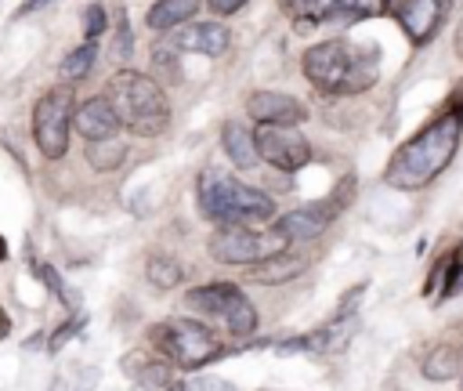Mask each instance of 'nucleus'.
I'll use <instances>...</instances> for the list:
<instances>
[{"instance_id": "obj_1", "label": "nucleus", "mask_w": 463, "mask_h": 391, "mask_svg": "<svg viewBox=\"0 0 463 391\" xmlns=\"http://www.w3.org/2000/svg\"><path fill=\"white\" fill-rule=\"evenodd\" d=\"M459 130H463V112L459 105L441 112L438 119H430L416 138H409L387 163L383 181L391 188H423L430 185L456 156L459 145Z\"/></svg>"}, {"instance_id": "obj_2", "label": "nucleus", "mask_w": 463, "mask_h": 391, "mask_svg": "<svg viewBox=\"0 0 463 391\" xmlns=\"http://www.w3.org/2000/svg\"><path fill=\"white\" fill-rule=\"evenodd\" d=\"M105 98L112 101L119 123L137 138H159L170 123V101L163 87L134 69H116L105 83Z\"/></svg>"}, {"instance_id": "obj_3", "label": "nucleus", "mask_w": 463, "mask_h": 391, "mask_svg": "<svg viewBox=\"0 0 463 391\" xmlns=\"http://www.w3.org/2000/svg\"><path fill=\"white\" fill-rule=\"evenodd\" d=\"M304 76L326 94H358L376 83V58L347 40H322L304 51Z\"/></svg>"}, {"instance_id": "obj_4", "label": "nucleus", "mask_w": 463, "mask_h": 391, "mask_svg": "<svg viewBox=\"0 0 463 391\" xmlns=\"http://www.w3.org/2000/svg\"><path fill=\"white\" fill-rule=\"evenodd\" d=\"M199 214L217 224H253L275 217V199L260 188L224 177L221 170L199 174Z\"/></svg>"}, {"instance_id": "obj_5", "label": "nucleus", "mask_w": 463, "mask_h": 391, "mask_svg": "<svg viewBox=\"0 0 463 391\" xmlns=\"http://www.w3.org/2000/svg\"><path fill=\"white\" fill-rule=\"evenodd\" d=\"M152 340L166 355V362H174L181 369H199L203 362H210L224 351L217 333L195 319H166L152 329Z\"/></svg>"}, {"instance_id": "obj_6", "label": "nucleus", "mask_w": 463, "mask_h": 391, "mask_svg": "<svg viewBox=\"0 0 463 391\" xmlns=\"http://www.w3.org/2000/svg\"><path fill=\"white\" fill-rule=\"evenodd\" d=\"M286 239L271 232H253L250 224H221L210 235V257L221 264H257L271 253H282Z\"/></svg>"}, {"instance_id": "obj_7", "label": "nucleus", "mask_w": 463, "mask_h": 391, "mask_svg": "<svg viewBox=\"0 0 463 391\" xmlns=\"http://www.w3.org/2000/svg\"><path fill=\"white\" fill-rule=\"evenodd\" d=\"M69 130H72V91L69 87H54V91L40 94L36 98V109H33V138H36V148L47 159L65 156Z\"/></svg>"}, {"instance_id": "obj_8", "label": "nucleus", "mask_w": 463, "mask_h": 391, "mask_svg": "<svg viewBox=\"0 0 463 391\" xmlns=\"http://www.w3.org/2000/svg\"><path fill=\"white\" fill-rule=\"evenodd\" d=\"M253 141H257V152L260 159H268L271 167L293 174L300 170L307 159H311V145L307 138L297 130V127H279V123H260L253 130Z\"/></svg>"}, {"instance_id": "obj_9", "label": "nucleus", "mask_w": 463, "mask_h": 391, "mask_svg": "<svg viewBox=\"0 0 463 391\" xmlns=\"http://www.w3.org/2000/svg\"><path fill=\"white\" fill-rule=\"evenodd\" d=\"M336 206H340V199L329 196V199H322V203H307V206H300V210H289V214H282V217L275 221V232H279L286 243H307V239H315V235L336 217Z\"/></svg>"}, {"instance_id": "obj_10", "label": "nucleus", "mask_w": 463, "mask_h": 391, "mask_svg": "<svg viewBox=\"0 0 463 391\" xmlns=\"http://www.w3.org/2000/svg\"><path fill=\"white\" fill-rule=\"evenodd\" d=\"M445 7H449V0H398L394 18L412 43H427L441 25Z\"/></svg>"}, {"instance_id": "obj_11", "label": "nucleus", "mask_w": 463, "mask_h": 391, "mask_svg": "<svg viewBox=\"0 0 463 391\" xmlns=\"http://www.w3.org/2000/svg\"><path fill=\"white\" fill-rule=\"evenodd\" d=\"M246 112L257 123H279V127H297L307 116V109L293 94H282V91H257V94H250L246 98Z\"/></svg>"}, {"instance_id": "obj_12", "label": "nucleus", "mask_w": 463, "mask_h": 391, "mask_svg": "<svg viewBox=\"0 0 463 391\" xmlns=\"http://www.w3.org/2000/svg\"><path fill=\"white\" fill-rule=\"evenodd\" d=\"M72 127L83 134V141H105V138H116V130L123 127L112 101L105 94L98 98H87L83 105L72 109Z\"/></svg>"}, {"instance_id": "obj_13", "label": "nucleus", "mask_w": 463, "mask_h": 391, "mask_svg": "<svg viewBox=\"0 0 463 391\" xmlns=\"http://www.w3.org/2000/svg\"><path fill=\"white\" fill-rule=\"evenodd\" d=\"M228 43H232V33L221 22H203V25L174 29V36H170V47L174 51H192V54H206V58L224 54Z\"/></svg>"}, {"instance_id": "obj_14", "label": "nucleus", "mask_w": 463, "mask_h": 391, "mask_svg": "<svg viewBox=\"0 0 463 391\" xmlns=\"http://www.w3.org/2000/svg\"><path fill=\"white\" fill-rule=\"evenodd\" d=\"M242 290L239 286H232V282H210V286H195V290H188V304L199 311V315H206V319H221L228 308H232V300L239 297Z\"/></svg>"}, {"instance_id": "obj_15", "label": "nucleus", "mask_w": 463, "mask_h": 391, "mask_svg": "<svg viewBox=\"0 0 463 391\" xmlns=\"http://www.w3.org/2000/svg\"><path fill=\"white\" fill-rule=\"evenodd\" d=\"M221 145H224V156L232 159V167H239V170H253L257 159H260L257 141H253V134H250L242 123H224Z\"/></svg>"}, {"instance_id": "obj_16", "label": "nucleus", "mask_w": 463, "mask_h": 391, "mask_svg": "<svg viewBox=\"0 0 463 391\" xmlns=\"http://www.w3.org/2000/svg\"><path fill=\"white\" fill-rule=\"evenodd\" d=\"M127 377L134 380L137 391H156V387H166L170 384V362H156L141 351H130V358L123 362Z\"/></svg>"}, {"instance_id": "obj_17", "label": "nucleus", "mask_w": 463, "mask_h": 391, "mask_svg": "<svg viewBox=\"0 0 463 391\" xmlns=\"http://www.w3.org/2000/svg\"><path fill=\"white\" fill-rule=\"evenodd\" d=\"M300 272H304V261H300V257H289V253H271V257L257 261V264L246 272V279H250V282H264V286H271V282L297 279Z\"/></svg>"}, {"instance_id": "obj_18", "label": "nucleus", "mask_w": 463, "mask_h": 391, "mask_svg": "<svg viewBox=\"0 0 463 391\" xmlns=\"http://www.w3.org/2000/svg\"><path fill=\"white\" fill-rule=\"evenodd\" d=\"M199 7H203V0H156L145 22H148V29H177V25H184Z\"/></svg>"}, {"instance_id": "obj_19", "label": "nucleus", "mask_w": 463, "mask_h": 391, "mask_svg": "<svg viewBox=\"0 0 463 391\" xmlns=\"http://www.w3.org/2000/svg\"><path fill=\"white\" fill-rule=\"evenodd\" d=\"M463 373V348H434L427 358H423V377L427 380H452Z\"/></svg>"}, {"instance_id": "obj_20", "label": "nucleus", "mask_w": 463, "mask_h": 391, "mask_svg": "<svg viewBox=\"0 0 463 391\" xmlns=\"http://www.w3.org/2000/svg\"><path fill=\"white\" fill-rule=\"evenodd\" d=\"M94 62H98V47H94V40H83L76 51L65 54V62L58 65V72H61L65 83H76V80H83L94 69Z\"/></svg>"}, {"instance_id": "obj_21", "label": "nucleus", "mask_w": 463, "mask_h": 391, "mask_svg": "<svg viewBox=\"0 0 463 391\" xmlns=\"http://www.w3.org/2000/svg\"><path fill=\"white\" fill-rule=\"evenodd\" d=\"M127 152H130V148H127L123 141H116V138H105V141H90V148H87V159H90V167H94V170L109 174V170L123 167Z\"/></svg>"}, {"instance_id": "obj_22", "label": "nucleus", "mask_w": 463, "mask_h": 391, "mask_svg": "<svg viewBox=\"0 0 463 391\" xmlns=\"http://www.w3.org/2000/svg\"><path fill=\"white\" fill-rule=\"evenodd\" d=\"M221 322H224V329H228L232 337H250V333L257 329V308L239 293V297L232 300V308L221 315Z\"/></svg>"}, {"instance_id": "obj_23", "label": "nucleus", "mask_w": 463, "mask_h": 391, "mask_svg": "<svg viewBox=\"0 0 463 391\" xmlns=\"http://www.w3.org/2000/svg\"><path fill=\"white\" fill-rule=\"evenodd\" d=\"M286 14L297 18L300 29H311L318 22H329V0H279Z\"/></svg>"}, {"instance_id": "obj_24", "label": "nucleus", "mask_w": 463, "mask_h": 391, "mask_svg": "<svg viewBox=\"0 0 463 391\" xmlns=\"http://www.w3.org/2000/svg\"><path fill=\"white\" fill-rule=\"evenodd\" d=\"M387 7L391 0H329V18H373Z\"/></svg>"}, {"instance_id": "obj_25", "label": "nucleus", "mask_w": 463, "mask_h": 391, "mask_svg": "<svg viewBox=\"0 0 463 391\" xmlns=\"http://www.w3.org/2000/svg\"><path fill=\"white\" fill-rule=\"evenodd\" d=\"M145 272H148V282L159 286V290H174V286L181 282V264H177L174 257H163V253L152 257Z\"/></svg>"}, {"instance_id": "obj_26", "label": "nucleus", "mask_w": 463, "mask_h": 391, "mask_svg": "<svg viewBox=\"0 0 463 391\" xmlns=\"http://www.w3.org/2000/svg\"><path fill=\"white\" fill-rule=\"evenodd\" d=\"M152 62H156V72H159L166 83H177V80H181V69H177V54H174V47H170V43L156 47V51H152Z\"/></svg>"}, {"instance_id": "obj_27", "label": "nucleus", "mask_w": 463, "mask_h": 391, "mask_svg": "<svg viewBox=\"0 0 463 391\" xmlns=\"http://www.w3.org/2000/svg\"><path fill=\"white\" fill-rule=\"evenodd\" d=\"M105 25H109L105 7H101V4H90V7L83 11V36H87V40H98V36L105 33Z\"/></svg>"}, {"instance_id": "obj_28", "label": "nucleus", "mask_w": 463, "mask_h": 391, "mask_svg": "<svg viewBox=\"0 0 463 391\" xmlns=\"http://www.w3.org/2000/svg\"><path fill=\"white\" fill-rule=\"evenodd\" d=\"M83 322H87V315H83V311H76V315H72V319H69L61 329H54V337H51V351H58L65 340H72V337L83 329Z\"/></svg>"}, {"instance_id": "obj_29", "label": "nucleus", "mask_w": 463, "mask_h": 391, "mask_svg": "<svg viewBox=\"0 0 463 391\" xmlns=\"http://www.w3.org/2000/svg\"><path fill=\"white\" fill-rule=\"evenodd\" d=\"M184 391H235V387L228 380H221V377H203V380H188Z\"/></svg>"}, {"instance_id": "obj_30", "label": "nucleus", "mask_w": 463, "mask_h": 391, "mask_svg": "<svg viewBox=\"0 0 463 391\" xmlns=\"http://www.w3.org/2000/svg\"><path fill=\"white\" fill-rule=\"evenodd\" d=\"M206 7L213 14H235L239 7H246V0H206Z\"/></svg>"}, {"instance_id": "obj_31", "label": "nucleus", "mask_w": 463, "mask_h": 391, "mask_svg": "<svg viewBox=\"0 0 463 391\" xmlns=\"http://www.w3.org/2000/svg\"><path fill=\"white\" fill-rule=\"evenodd\" d=\"M47 4H54V0H22V7H18V14H33V11H40V7H47Z\"/></svg>"}, {"instance_id": "obj_32", "label": "nucleus", "mask_w": 463, "mask_h": 391, "mask_svg": "<svg viewBox=\"0 0 463 391\" xmlns=\"http://www.w3.org/2000/svg\"><path fill=\"white\" fill-rule=\"evenodd\" d=\"M7 329H11V322H7V311H4V308H0V340H4V337H7Z\"/></svg>"}, {"instance_id": "obj_33", "label": "nucleus", "mask_w": 463, "mask_h": 391, "mask_svg": "<svg viewBox=\"0 0 463 391\" xmlns=\"http://www.w3.org/2000/svg\"><path fill=\"white\" fill-rule=\"evenodd\" d=\"M456 54L463 58V22H459V29H456Z\"/></svg>"}, {"instance_id": "obj_34", "label": "nucleus", "mask_w": 463, "mask_h": 391, "mask_svg": "<svg viewBox=\"0 0 463 391\" xmlns=\"http://www.w3.org/2000/svg\"><path fill=\"white\" fill-rule=\"evenodd\" d=\"M166 391H184V384H181V380H174V384H166Z\"/></svg>"}, {"instance_id": "obj_35", "label": "nucleus", "mask_w": 463, "mask_h": 391, "mask_svg": "<svg viewBox=\"0 0 463 391\" xmlns=\"http://www.w3.org/2000/svg\"><path fill=\"white\" fill-rule=\"evenodd\" d=\"M4 257H7V246H4V239H0V261H4Z\"/></svg>"}, {"instance_id": "obj_36", "label": "nucleus", "mask_w": 463, "mask_h": 391, "mask_svg": "<svg viewBox=\"0 0 463 391\" xmlns=\"http://www.w3.org/2000/svg\"><path fill=\"white\" fill-rule=\"evenodd\" d=\"M459 391H463V387H459Z\"/></svg>"}]
</instances>
